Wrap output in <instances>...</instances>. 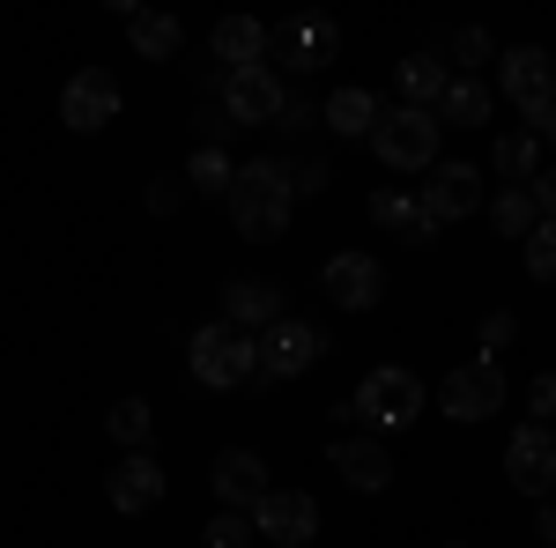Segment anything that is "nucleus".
Wrapping results in <instances>:
<instances>
[{"mask_svg": "<svg viewBox=\"0 0 556 548\" xmlns=\"http://www.w3.org/2000/svg\"><path fill=\"white\" fill-rule=\"evenodd\" d=\"M371 222L393 230V238H408V245H430V238H438V222L424 215L416 193H371Z\"/></svg>", "mask_w": 556, "mask_h": 548, "instance_id": "obj_19", "label": "nucleus"}, {"mask_svg": "<svg viewBox=\"0 0 556 548\" xmlns=\"http://www.w3.org/2000/svg\"><path fill=\"white\" fill-rule=\"evenodd\" d=\"M223 327H238V334H275L282 327V290L275 282H230L223 290Z\"/></svg>", "mask_w": 556, "mask_h": 548, "instance_id": "obj_16", "label": "nucleus"}, {"mask_svg": "<svg viewBox=\"0 0 556 548\" xmlns=\"http://www.w3.org/2000/svg\"><path fill=\"white\" fill-rule=\"evenodd\" d=\"M482 119H490V82H475V75H453L445 104H438V127H482Z\"/></svg>", "mask_w": 556, "mask_h": 548, "instance_id": "obj_23", "label": "nucleus"}, {"mask_svg": "<svg viewBox=\"0 0 556 548\" xmlns=\"http://www.w3.org/2000/svg\"><path fill=\"white\" fill-rule=\"evenodd\" d=\"M275 44H282V67H298V75H319V67L342 52V30H334L327 15H298V23H282V30H275Z\"/></svg>", "mask_w": 556, "mask_h": 548, "instance_id": "obj_13", "label": "nucleus"}, {"mask_svg": "<svg viewBox=\"0 0 556 548\" xmlns=\"http://www.w3.org/2000/svg\"><path fill=\"white\" fill-rule=\"evenodd\" d=\"M327 178H334L327 164H290V193H327Z\"/></svg>", "mask_w": 556, "mask_h": 548, "instance_id": "obj_33", "label": "nucleus"}, {"mask_svg": "<svg viewBox=\"0 0 556 548\" xmlns=\"http://www.w3.org/2000/svg\"><path fill=\"white\" fill-rule=\"evenodd\" d=\"M534 534H542V541L556 548V497H549V505H542V519H534Z\"/></svg>", "mask_w": 556, "mask_h": 548, "instance_id": "obj_38", "label": "nucleus"}, {"mask_svg": "<svg viewBox=\"0 0 556 548\" xmlns=\"http://www.w3.org/2000/svg\"><path fill=\"white\" fill-rule=\"evenodd\" d=\"M208 482H215V497H223L230 511H253L260 497H267V467H260V453H245V445H230V453H215Z\"/></svg>", "mask_w": 556, "mask_h": 548, "instance_id": "obj_17", "label": "nucleus"}, {"mask_svg": "<svg viewBox=\"0 0 556 548\" xmlns=\"http://www.w3.org/2000/svg\"><path fill=\"white\" fill-rule=\"evenodd\" d=\"M149 422H156V416H149V400H119V408L104 416V430H112L127 453H149Z\"/></svg>", "mask_w": 556, "mask_h": 548, "instance_id": "obj_28", "label": "nucleus"}, {"mask_svg": "<svg viewBox=\"0 0 556 548\" xmlns=\"http://www.w3.org/2000/svg\"><path fill=\"white\" fill-rule=\"evenodd\" d=\"M60 119L75 133H97V127H112L119 119V82L104 75V67H83L75 82L60 89Z\"/></svg>", "mask_w": 556, "mask_h": 548, "instance_id": "obj_11", "label": "nucleus"}, {"mask_svg": "<svg viewBox=\"0 0 556 548\" xmlns=\"http://www.w3.org/2000/svg\"><path fill=\"white\" fill-rule=\"evenodd\" d=\"M178 201H186V178H156V186H149V208L156 215H172Z\"/></svg>", "mask_w": 556, "mask_h": 548, "instance_id": "obj_34", "label": "nucleus"}, {"mask_svg": "<svg viewBox=\"0 0 556 548\" xmlns=\"http://www.w3.org/2000/svg\"><path fill=\"white\" fill-rule=\"evenodd\" d=\"M327 296H334L342 311H371V304L386 296L379 259H371V253H334V259H327Z\"/></svg>", "mask_w": 556, "mask_h": 548, "instance_id": "obj_15", "label": "nucleus"}, {"mask_svg": "<svg viewBox=\"0 0 556 548\" xmlns=\"http://www.w3.org/2000/svg\"><path fill=\"white\" fill-rule=\"evenodd\" d=\"M230 178H238V164L223 156V149H193V164H186V186H201V193H230Z\"/></svg>", "mask_w": 556, "mask_h": 548, "instance_id": "obj_27", "label": "nucleus"}, {"mask_svg": "<svg viewBox=\"0 0 556 548\" xmlns=\"http://www.w3.org/2000/svg\"><path fill=\"white\" fill-rule=\"evenodd\" d=\"M327 467L342 474L349 489H364V497L393 482V453H386L379 437H334V445H327Z\"/></svg>", "mask_w": 556, "mask_h": 548, "instance_id": "obj_14", "label": "nucleus"}, {"mask_svg": "<svg viewBox=\"0 0 556 548\" xmlns=\"http://www.w3.org/2000/svg\"><path fill=\"white\" fill-rule=\"evenodd\" d=\"M312 119H319V112H312V104H304V97H290V104H282V119H275V127H282V133H304V127H312Z\"/></svg>", "mask_w": 556, "mask_h": 548, "instance_id": "obj_35", "label": "nucleus"}, {"mask_svg": "<svg viewBox=\"0 0 556 548\" xmlns=\"http://www.w3.org/2000/svg\"><path fill=\"white\" fill-rule=\"evenodd\" d=\"M208 548H253V511H215Z\"/></svg>", "mask_w": 556, "mask_h": 548, "instance_id": "obj_30", "label": "nucleus"}, {"mask_svg": "<svg viewBox=\"0 0 556 548\" xmlns=\"http://www.w3.org/2000/svg\"><path fill=\"white\" fill-rule=\"evenodd\" d=\"M490 164H497V178H527V186H534V170H542V133L534 127L497 133V156H490Z\"/></svg>", "mask_w": 556, "mask_h": 548, "instance_id": "obj_26", "label": "nucleus"}, {"mask_svg": "<svg viewBox=\"0 0 556 548\" xmlns=\"http://www.w3.org/2000/svg\"><path fill=\"white\" fill-rule=\"evenodd\" d=\"M490 222H497V238H519V245H527V238L542 230V208H534L527 186H505V193L490 201Z\"/></svg>", "mask_w": 556, "mask_h": 548, "instance_id": "obj_24", "label": "nucleus"}, {"mask_svg": "<svg viewBox=\"0 0 556 548\" xmlns=\"http://www.w3.org/2000/svg\"><path fill=\"white\" fill-rule=\"evenodd\" d=\"M534 416H556V371L534 379Z\"/></svg>", "mask_w": 556, "mask_h": 548, "instance_id": "obj_37", "label": "nucleus"}, {"mask_svg": "<svg viewBox=\"0 0 556 548\" xmlns=\"http://www.w3.org/2000/svg\"><path fill=\"white\" fill-rule=\"evenodd\" d=\"M215 104L230 112V127H275L290 97L275 82V67H238V75L223 67V75H215Z\"/></svg>", "mask_w": 556, "mask_h": 548, "instance_id": "obj_6", "label": "nucleus"}, {"mask_svg": "<svg viewBox=\"0 0 556 548\" xmlns=\"http://www.w3.org/2000/svg\"><path fill=\"white\" fill-rule=\"evenodd\" d=\"M534 133H542V141H556V104L542 112V119H534Z\"/></svg>", "mask_w": 556, "mask_h": 548, "instance_id": "obj_39", "label": "nucleus"}, {"mask_svg": "<svg viewBox=\"0 0 556 548\" xmlns=\"http://www.w3.org/2000/svg\"><path fill=\"white\" fill-rule=\"evenodd\" d=\"M519 253H527V275H534V282H556V222L549 215H542V230H534Z\"/></svg>", "mask_w": 556, "mask_h": 548, "instance_id": "obj_29", "label": "nucleus"}, {"mask_svg": "<svg viewBox=\"0 0 556 548\" xmlns=\"http://www.w3.org/2000/svg\"><path fill=\"white\" fill-rule=\"evenodd\" d=\"M513 334H519V319H513V311H490V319H482V348H490V356H497V348H505Z\"/></svg>", "mask_w": 556, "mask_h": 548, "instance_id": "obj_32", "label": "nucleus"}, {"mask_svg": "<svg viewBox=\"0 0 556 548\" xmlns=\"http://www.w3.org/2000/svg\"><path fill=\"white\" fill-rule=\"evenodd\" d=\"M230 222H238V238H253V245H275L282 230H290V164H275V156H260V164H238L230 178Z\"/></svg>", "mask_w": 556, "mask_h": 548, "instance_id": "obj_1", "label": "nucleus"}, {"mask_svg": "<svg viewBox=\"0 0 556 548\" xmlns=\"http://www.w3.org/2000/svg\"><path fill=\"white\" fill-rule=\"evenodd\" d=\"M260 52H267V30H260L253 15H223V23H215V60H223L230 75H238V67H267Z\"/></svg>", "mask_w": 556, "mask_h": 548, "instance_id": "obj_20", "label": "nucleus"}, {"mask_svg": "<svg viewBox=\"0 0 556 548\" xmlns=\"http://www.w3.org/2000/svg\"><path fill=\"white\" fill-rule=\"evenodd\" d=\"M438 408L453 422H490L505 408V364H497V356H468L460 371L438 379Z\"/></svg>", "mask_w": 556, "mask_h": 548, "instance_id": "obj_4", "label": "nucleus"}, {"mask_svg": "<svg viewBox=\"0 0 556 548\" xmlns=\"http://www.w3.org/2000/svg\"><path fill=\"white\" fill-rule=\"evenodd\" d=\"M371 149H379L386 170H438V112H416V104H393V112H379Z\"/></svg>", "mask_w": 556, "mask_h": 548, "instance_id": "obj_3", "label": "nucleus"}, {"mask_svg": "<svg viewBox=\"0 0 556 548\" xmlns=\"http://www.w3.org/2000/svg\"><path fill=\"white\" fill-rule=\"evenodd\" d=\"M319 119H327V133H349V141H371V127H379V97H371V89H334Z\"/></svg>", "mask_w": 556, "mask_h": 548, "instance_id": "obj_22", "label": "nucleus"}, {"mask_svg": "<svg viewBox=\"0 0 556 548\" xmlns=\"http://www.w3.org/2000/svg\"><path fill=\"white\" fill-rule=\"evenodd\" d=\"M527 193H534V208L556 222V170H534V186H527Z\"/></svg>", "mask_w": 556, "mask_h": 548, "instance_id": "obj_36", "label": "nucleus"}, {"mask_svg": "<svg viewBox=\"0 0 556 548\" xmlns=\"http://www.w3.org/2000/svg\"><path fill=\"white\" fill-rule=\"evenodd\" d=\"M453 60L460 67H482L490 60V30H453Z\"/></svg>", "mask_w": 556, "mask_h": 548, "instance_id": "obj_31", "label": "nucleus"}, {"mask_svg": "<svg viewBox=\"0 0 556 548\" xmlns=\"http://www.w3.org/2000/svg\"><path fill=\"white\" fill-rule=\"evenodd\" d=\"M193 379L223 385V393L260 379V341L238 334V327H201V334H193Z\"/></svg>", "mask_w": 556, "mask_h": 548, "instance_id": "obj_5", "label": "nucleus"}, {"mask_svg": "<svg viewBox=\"0 0 556 548\" xmlns=\"http://www.w3.org/2000/svg\"><path fill=\"white\" fill-rule=\"evenodd\" d=\"M505 474H513V489L542 497V505L556 497V430H549V422H519V430H513V445H505Z\"/></svg>", "mask_w": 556, "mask_h": 548, "instance_id": "obj_7", "label": "nucleus"}, {"mask_svg": "<svg viewBox=\"0 0 556 548\" xmlns=\"http://www.w3.org/2000/svg\"><path fill=\"white\" fill-rule=\"evenodd\" d=\"M497 89L513 97L527 119H542V112L556 104V60L542 52V44H513V52H505V67H497Z\"/></svg>", "mask_w": 556, "mask_h": 548, "instance_id": "obj_8", "label": "nucleus"}, {"mask_svg": "<svg viewBox=\"0 0 556 548\" xmlns=\"http://www.w3.org/2000/svg\"><path fill=\"white\" fill-rule=\"evenodd\" d=\"M327 356V341L312 334L304 319H282L275 334H260V379H304Z\"/></svg>", "mask_w": 556, "mask_h": 548, "instance_id": "obj_12", "label": "nucleus"}, {"mask_svg": "<svg viewBox=\"0 0 556 548\" xmlns=\"http://www.w3.org/2000/svg\"><path fill=\"white\" fill-rule=\"evenodd\" d=\"M416 201H424L430 222H460V215L482 208V170L460 164V156H445V164L424 178V193H416Z\"/></svg>", "mask_w": 556, "mask_h": 548, "instance_id": "obj_9", "label": "nucleus"}, {"mask_svg": "<svg viewBox=\"0 0 556 548\" xmlns=\"http://www.w3.org/2000/svg\"><path fill=\"white\" fill-rule=\"evenodd\" d=\"M104 497H112V511H149V505H164V467L149 460V453H127V460L104 474Z\"/></svg>", "mask_w": 556, "mask_h": 548, "instance_id": "obj_18", "label": "nucleus"}, {"mask_svg": "<svg viewBox=\"0 0 556 548\" xmlns=\"http://www.w3.org/2000/svg\"><path fill=\"white\" fill-rule=\"evenodd\" d=\"M253 534H267V541H282V548L319 541V505L304 489H267L253 505Z\"/></svg>", "mask_w": 556, "mask_h": 548, "instance_id": "obj_10", "label": "nucleus"}, {"mask_svg": "<svg viewBox=\"0 0 556 548\" xmlns=\"http://www.w3.org/2000/svg\"><path fill=\"white\" fill-rule=\"evenodd\" d=\"M445 89H453V75H445V60H438V52H408V60H401V97H408L416 112H438V104H445Z\"/></svg>", "mask_w": 556, "mask_h": 548, "instance_id": "obj_21", "label": "nucleus"}, {"mask_svg": "<svg viewBox=\"0 0 556 548\" xmlns=\"http://www.w3.org/2000/svg\"><path fill=\"white\" fill-rule=\"evenodd\" d=\"M127 44L141 52V60H172L178 44H186V30H178L172 15H141V8H134L127 15Z\"/></svg>", "mask_w": 556, "mask_h": 548, "instance_id": "obj_25", "label": "nucleus"}, {"mask_svg": "<svg viewBox=\"0 0 556 548\" xmlns=\"http://www.w3.org/2000/svg\"><path fill=\"white\" fill-rule=\"evenodd\" d=\"M342 416L371 422V430H408V422L424 416V379L401 371V364H379V371H364V385H356V400H349Z\"/></svg>", "mask_w": 556, "mask_h": 548, "instance_id": "obj_2", "label": "nucleus"}]
</instances>
